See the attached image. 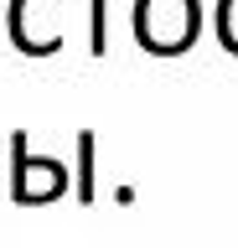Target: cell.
Returning a JSON list of instances; mask_svg holds the SVG:
<instances>
[{
    "label": "cell",
    "instance_id": "cell-1",
    "mask_svg": "<svg viewBox=\"0 0 238 248\" xmlns=\"http://www.w3.org/2000/svg\"><path fill=\"white\" fill-rule=\"evenodd\" d=\"M202 31L197 0H135V42L150 57H181Z\"/></svg>",
    "mask_w": 238,
    "mask_h": 248
},
{
    "label": "cell",
    "instance_id": "cell-2",
    "mask_svg": "<svg viewBox=\"0 0 238 248\" xmlns=\"http://www.w3.org/2000/svg\"><path fill=\"white\" fill-rule=\"evenodd\" d=\"M67 191V166L52 160V155H32L26 135H11V197L21 207H42V202H57Z\"/></svg>",
    "mask_w": 238,
    "mask_h": 248
},
{
    "label": "cell",
    "instance_id": "cell-3",
    "mask_svg": "<svg viewBox=\"0 0 238 248\" xmlns=\"http://www.w3.org/2000/svg\"><path fill=\"white\" fill-rule=\"evenodd\" d=\"M94 150H98L94 129H78V202L83 207L94 202Z\"/></svg>",
    "mask_w": 238,
    "mask_h": 248
},
{
    "label": "cell",
    "instance_id": "cell-4",
    "mask_svg": "<svg viewBox=\"0 0 238 248\" xmlns=\"http://www.w3.org/2000/svg\"><path fill=\"white\" fill-rule=\"evenodd\" d=\"M104 5H109V0H88V52H94V57L109 52V42H104V36H109V26H104Z\"/></svg>",
    "mask_w": 238,
    "mask_h": 248
},
{
    "label": "cell",
    "instance_id": "cell-5",
    "mask_svg": "<svg viewBox=\"0 0 238 248\" xmlns=\"http://www.w3.org/2000/svg\"><path fill=\"white\" fill-rule=\"evenodd\" d=\"M114 202H119V207H129V202H135V186L119 181V186H114Z\"/></svg>",
    "mask_w": 238,
    "mask_h": 248
}]
</instances>
